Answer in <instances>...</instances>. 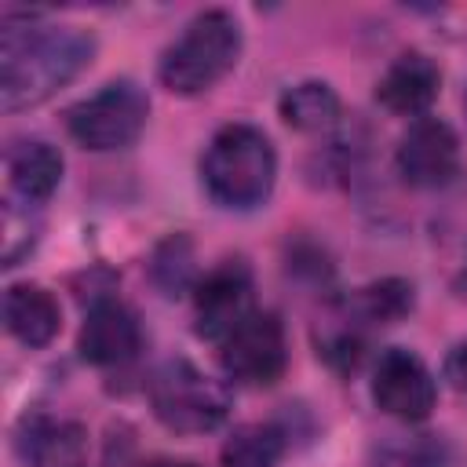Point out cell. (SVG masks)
<instances>
[{
    "label": "cell",
    "instance_id": "obj_7",
    "mask_svg": "<svg viewBox=\"0 0 467 467\" xmlns=\"http://www.w3.org/2000/svg\"><path fill=\"white\" fill-rule=\"evenodd\" d=\"M372 401L394 420L423 423L438 405L434 372L423 365L420 354L405 347H387L372 368Z\"/></svg>",
    "mask_w": 467,
    "mask_h": 467
},
{
    "label": "cell",
    "instance_id": "obj_23",
    "mask_svg": "<svg viewBox=\"0 0 467 467\" xmlns=\"http://www.w3.org/2000/svg\"><path fill=\"white\" fill-rule=\"evenodd\" d=\"M463 109H467V91H463Z\"/></svg>",
    "mask_w": 467,
    "mask_h": 467
},
{
    "label": "cell",
    "instance_id": "obj_2",
    "mask_svg": "<svg viewBox=\"0 0 467 467\" xmlns=\"http://www.w3.org/2000/svg\"><path fill=\"white\" fill-rule=\"evenodd\" d=\"M204 193L230 212L259 208L277 182L274 142L255 124H226L212 135L201 157Z\"/></svg>",
    "mask_w": 467,
    "mask_h": 467
},
{
    "label": "cell",
    "instance_id": "obj_4",
    "mask_svg": "<svg viewBox=\"0 0 467 467\" xmlns=\"http://www.w3.org/2000/svg\"><path fill=\"white\" fill-rule=\"evenodd\" d=\"M153 416L175 434H208L230 416V390L186 358L164 361L150 379Z\"/></svg>",
    "mask_w": 467,
    "mask_h": 467
},
{
    "label": "cell",
    "instance_id": "obj_19",
    "mask_svg": "<svg viewBox=\"0 0 467 467\" xmlns=\"http://www.w3.org/2000/svg\"><path fill=\"white\" fill-rule=\"evenodd\" d=\"M29 208L33 204H26V212H18L15 204H4V266H15L36 244V230L40 226L29 215Z\"/></svg>",
    "mask_w": 467,
    "mask_h": 467
},
{
    "label": "cell",
    "instance_id": "obj_3",
    "mask_svg": "<svg viewBox=\"0 0 467 467\" xmlns=\"http://www.w3.org/2000/svg\"><path fill=\"white\" fill-rule=\"evenodd\" d=\"M241 47H244L241 22L230 11L223 7L201 11L164 47L157 62V77L171 95H201L237 66Z\"/></svg>",
    "mask_w": 467,
    "mask_h": 467
},
{
    "label": "cell",
    "instance_id": "obj_13",
    "mask_svg": "<svg viewBox=\"0 0 467 467\" xmlns=\"http://www.w3.org/2000/svg\"><path fill=\"white\" fill-rule=\"evenodd\" d=\"M62 153L44 139H26L7 150V179L22 204H44L62 182Z\"/></svg>",
    "mask_w": 467,
    "mask_h": 467
},
{
    "label": "cell",
    "instance_id": "obj_1",
    "mask_svg": "<svg viewBox=\"0 0 467 467\" xmlns=\"http://www.w3.org/2000/svg\"><path fill=\"white\" fill-rule=\"evenodd\" d=\"M95 55V36L77 26L4 22L0 33V106L18 113L47 102L58 88L77 80Z\"/></svg>",
    "mask_w": 467,
    "mask_h": 467
},
{
    "label": "cell",
    "instance_id": "obj_17",
    "mask_svg": "<svg viewBox=\"0 0 467 467\" xmlns=\"http://www.w3.org/2000/svg\"><path fill=\"white\" fill-rule=\"evenodd\" d=\"M350 314L368 325H394L412 310V285L401 277H383L350 296Z\"/></svg>",
    "mask_w": 467,
    "mask_h": 467
},
{
    "label": "cell",
    "instance_id": "obj_21",
    "mask_svg": "<svg viewBox=\"0 0 467 467\" xmlns=\"http://www.w3.org/2000/svg\"><path fill=\"white\" fill-rule=\"evenodd\" d=\"M445 379H449L456 390L467 394V339L449 350V358H445Z\"/></svg>",
    "mask_w": 467,
    "mask_h": 467
},
{
    "label": "cell",
    "instance_id": "obj_12",
    "mask_svg": "<svg viewBox=\"0 0 467 467\" xmlns=\"http://www.w3.org/2000/svg\"><path fill=\"white\" fill-rule=\"evenodd\" d=\"M4 325L7 332L22 343V347H47L58 328H62V314H58V299L40 288V285H11L4 292Z\"/></svg>",
    "mask_w": 467,
    "mask_h": 467
},
{
    "label": "cell",
    "instance_id": "obj_15",
    "mask_svg": "<svg viewBox=\"0 0 467 467\" xmlns=\"http://www.w3.org/2000/svg\"><path fill=\"white\" fill-rule=\"evenodd\" d=\"M277 113H281V120L288 128L317 135V131L336 128V120H339V95L325 80H299V84L285 88V95L277 99Z\"/></svg>",
    "mask_w": 467,
    "mask_h": 467
},
{
    "label": "cell",
    "instance_id": "obj_8",
    "mask_svg": "<svg viewBox=\"0 0 467 467\" xmlns=\"http://www.w3.org/2000/svg\"><path fill=\"white\" fill-rule=\"evenodd\" d=\"M398 175L416 190L449 186L460 175V139L438 117H416L394 153Z\"/></svg>",
    "mask_w": 467,
    "mask_h": 467
},
{
    "label": "cell",
    "instance_id": "obj_11",
    "mask_svg": "<svg viewBox=\"0 0 467 467\" xmlns=\"http://www.w3.org/2000/svg\"><path fill=\"white\" fill-rule=\"evenodd\" d=\"M438 88H441L438 66L423 51H405L376 80V99L383 109L398 117H427L431 102L438 99Z\"/></svg>",
    "mask_w": 467,
    "mask_h": 467
},
{
    "label": "cell",
    "instance_id": "obj_16",
    "mask_svg": "<svg viewBox=\"0 0 467 467\" xmlns=\"http://www.w3.org/2000/svg\"><path fill=\"white\" fill-rule=\"evenodd\" d=\"M285 431L277 423H241L223 441V467H277L285 460Z\"/></svg>",
    "mask_w": 467,
    "mask_h": 467
},
{
    "label": "cell",
    "instance_id": "obj_6",
    "mask_svg": "<svg viewBox=\"0 0 467 467\" xmlns=\"http://www.w3.org/2000/svg\"><path fill=\"white\" fill-rule=\"evenodd\" d=\"M219 347L223 372L241 387H274L288 365L285 325L270 310H252Z\"/></svg>",
    "mask_w": 467,
    "mask_h": 467
},
{
    "label": "cell",
    "instance_id": "obj_5",
    "mask_svg": "<svg viewBox=\"0 0 467 467\" xmlns=\"http://www.w3.org/2000/svg\"><path fill=\"white\" fill-rule=\"evenodd\" d=\"M150 117V99L135 80H109L66 109V131L91 153L128 150Z\"/></svg>",
    "mask_w": 467,
    "mask_h": 467
},
{
    "label": "cell",
    "instance_id": "obj_10",
    "mask_svg": "<svg viewBox=\"0 0 467 467\" xmlns=\"http://www.w3.org/2000/svg\"><path fill=\"white\" fill-rule=\"evenodd\" d=\"M139 347H142V328H139L135 310L113 296H95L84 314L80 336H77L80 358L88 365L113 368V365L131 361L139 354Z\"/></svg>",
    "mask_w": 467,
    "mask_h": 467
},
{
    "label": "cell",
    "instance_id": "obj_14",
    "mask_svg": "<svg viewBox=\"0 0 467 467\" xmlns=\"http://www.w3.org/2000/svg\"><path fill=\"white\" fill-rule=\"evenodd\" d=\"M15 445L26 467H77L84 452V431L66 420L26 416Z\"/></svg>",
    "mask_w": 467,
    "mask_h": 467
},
{
    "label": "cell",
    "instance_id": "obj_9",
    "mask_svg": "<svg viewBox=\"0 0 467 467\" xmlns=\"http://www.w3.org/2000/svg\"><path fill=\"white\" fill-rule=\"evenodd\" d=\"M252 310V274L241 259L219 263L193 288V328L212 343L226 339Z\"/></svg>",
    "mask_w": 467,
    "mask_h": 467
},
{
    "label": "cell",
    "instance_id": "obj_18",
    "mask_svg": "<svg viewBox=\"0 0 467 467\" xmlns=\"http://www.w3.org/2000/svg\"><path fill=\"white\" fill-rule=\"evenodd\" d=\"M150 274H153V281L164 296H179L186 288H197V281H193V274H197L193 270V244L182 234L161 241L157 252H153Z\"/></svg>",
    "mask_w": 467,
    "mask_h": 467
},
{
    "label": "cell",
    "instance_id": "obj_22",
    "mask_svg": "<svg viewBox=\"0 0 467 467\" xmlns=\"http://www.w3.org/2000/svg\"><path fill=\"white\" fill-rule=\"evenodd\" d=\"M150 467H197V463H186V460H157Z\"/></svg>",
    "mask_w": 467,
    "mask_h": 467
},
{
    "label": "cell",
    "instance_id": "obj_20",
    "mask_svg": "<svg viewBox=\"0 0 467 467\" xmlns=\"http://www.w3.org/2000/svg\"><path fill=\"white\" fill-rule=\"evenodd\" d=\"M387 467H441V445L438 441H412V445L390 452Z\"/></svg>",
    "mask_w": 467,
    "mask_h": 467
}]
</instances>
